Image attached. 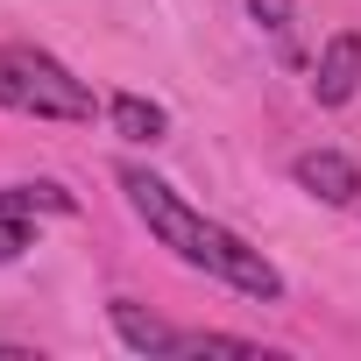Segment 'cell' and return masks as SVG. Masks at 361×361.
I'll return each mask as SVG.
<instances>
[{"label":"cell","mask_w":361,"mask_h":361,"mask_svg":"<svg viewBox=\"0 0 361 361\" xmlns=\"http://www.w3.org/2000/svg\"><path fill=\"white\" fill-rule=\"evenodd\" d=\"M248 15H255V29L276 36L283 57H298V0H248Z\"/></svg>","instance_id":"obj_8"},{"label":"cell","mask_w":361,"mask_h":361,"mask_svg":"<svg viewBox=\"0 0 361 361\" xmlns=\"http://www.w3.org/2000/svg\"><path fill=\"white\" fill-rule=\"evenodd\" d=\"M106 319H114V333H121L135 354H149V361H156V354H170V340H177V326H163V319H156V312H142L135 298H114V305H106Z\"/></svg>","instance_id":"obj_5"},{"label":"cell","mask_w":361,"mask_h":361,"mask_svg":"<svg viewBox=\"0 0 361 361\" xmlns=\"http://www.w3.org/2000/svg\"><path fill=\"white\" fill-rule=\"evenodd\" d=\"M0 213H78V199L43 177V185H8L0 192Z\"/></svg>","instance_id":"obj_7"},{"label":"cell","mask_w":361,"mask_h":361,"mask_svg":"<svg viewBox=\"0 0 361 361\" xmlns=\"http://www.w3.org/2000/svg\"><path fill=\"white\" fill-rule=\"evenodd\" d=\"M121 192H128L135 220H142L177 262L220 276L227 290H241V298H255V305H276V298H283V269H276L262 248H248L234 227H220V220H206L199 206H185L156 170H135V163H128V170H121Z\"/></svg>","instance_id":"obj_1"},{"label":"cell","mask_w":361,"mask_h":361,"mask_svg":"<svg viewBox=\"0 0 361 361\" xmlns=\"http://www.w3.org/2000/svg\"><path fill=\"white\" fill-rule=\"evenodd\" d=\"M0 106L36 114V121H92L99 114L92 85L71 78L50 50H29V43H0Z\"/></svg>","instance_id":"obj_2"},{"label":"cell","mask_w":361,"mask_h":361,"mask_svg":"<svg viewBox=\"0 0 361 361\" xmlns=\"http://www.w3.org/2000/svg\"><path fill=\"white\" fill-rule=\"evenodd\" d=\"M29 241H36V234H29V213H0V262H15Z\"/></svg>","instance_id":"obj_9"},{"label":"cell","mask_w":361,"mask_h":361,"mask_svg":"<svg viewBox=\"0 0 361 361\" xmlns=\"http://www.w3.org/2000/svg\"><path fill=\"white\" fill-rule=\"evenodd\" d=\"M106 121H114L128 142H163V128H170V114H163L156 99H142V92H114V99H106Z\"/></svg>","instance_id":"obj_6"},{"label":"cell","mask_w":361,"mask_h":361,"mask_svg":"<svg viewBox=\"0 0 361 361\" xmlns=\"http://www.w3.org/2000/svg\"><path fill=\"white\" fill-rule=\"evenodd\" d=\"M290 177H298V192H312L319 206H354V199H361V170H354V156H340V149H305V156L290 163Z\"/></svg>","instance_id":"obj_3"},{"label":"cell","mask_w":361,"mask_h":361,"mask_svg":"<svg viewBox=\"0 0 361 361\" xmlns=\"http://www.w3.org/2000/svg\"><path fill=\"white\" fill-rule=\"evenodd\" d=\"M354 85H361V29H340V36H326V50L312 64V99L319 106H347Z\"/></svg>","instance_id":"obj_4"}]
</instances>
